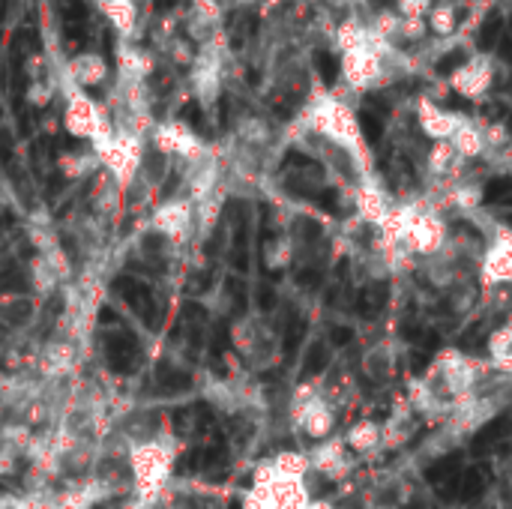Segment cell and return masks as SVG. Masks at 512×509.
Returning <instances> with one entry per match:
<instances>
[{"instance_id":"7a4b0ae2","label":"cell","mask_w":512,"mask_h":509,"mask_svg":"<svg viewBox=\"0 0 512 509\" xmlns=\"http://www.w3.org/2000/svg\"><path fill=\"white\" fill-rule=\"evenodd\" d=\"M60 87H63V96H66V105H63V126L72 138H81V141H90L99 144L105 141L114 129H111V120H108V111L81 87H75L63 72H60Z\"/></svg>"},{"instance_id":"3957f363","label":"cell","mask_w":512,"mask_h":509,"mask_svg":"<svg viewBox=\"0 0 512 509\" xmlns=\"http://www.w3.org/2000/svg\"><path fill=\"white\" fill-rule=\"evenodd\" d=\"M171 465H174L171 450L162 441H144L129 450V474H132L135 486L150 498H156L162 492V486L168 483Z\"/></svg>"},{"instance_id":"5bb4252c","label":"cell","mask_w":512,"mask_h":509,"mask_svg":"<svg viewBox=\"0 0 512 509\" xmlns=\"http://www.w3.org/2000/svg\"><path fill=\"white\" fill-rule=\"evenodd\" d=\"M363 372L372 384L378 387H387L393 378H396V357L390 351V345L384 342H375L366 354H363Z\"/></svg>"},{"instance_id":"7c38bea8","label":"cell","mask_w":512,"mask_h":509,"mask_svg":"<svg viewBox=\"0 0 512 509\" xmlns=\"http://www.w3.org/2000/svg\"><path fill=\"white\" fill-rule=\"evenodd\" d=\"M465 159L456 153V147L450 141H435L429 147V156H426V168L435 180H444V183H456L459 180V171H462Z\"/></svg>"},{"instance_id":"ac0fdd59","label":"cell","mask_w":512,"mask_h":509,"mask_svg":"<svg viewBox=\"0 0 512 509\" xmlns=\"http://www.w3.org/2000/svg\"><path fill=\"white\" fill-rule=\"evenodd\" d=\"M459 27H462L459 6L450 3V0H447V3H438V0H435L432 12L426 15V30H432V33L441 36V39H450V36L459 33Z\"/></svg>"},{"instance_id":"4fadbf2b","label":"cell","mask_w":512,"mask_h":509,"mask_svg":"<svg viewBox=\"0 0 512 509\" xmlns=\"http://www.w3.org/2000/svg\"><path fill=\"white\" fill-rule=\"evenodd\" d=\"M345 447L351 456H369L384 447V426L375 420H360L345 432Z\"/></svg>"},{"instance_id":"44dd1931","label":"cell","mask_w":512,"mask_h":509,"mask_svg":"<svg viewBox=\"0 0 512 509\" xmlns=\"http://www.w3.org/2000/svg\"><path fill=\"white\" fill-rule=\"evenodd\" d=\"M432 6H435V0H393V12L402 21H426Z\"/></svg>"},{"instance_id":"9c48e42d","label":"cell","mask_w":512,"mask_h":509,"mask_svg":"<svg viewBox=\"0 0 512 509\" xmlns=\"http://www.w3.org/2000/svg\"><path fill=\"white\" fill-rule=\"evenodd\" d=\"M417 120H420L423 135L435 144V141H450L453 132L462 126L465 114H456V111L438 105L435 99H420V105H417Z\"/></svg>"},{"instance_id":"d6986e66","label":"cell","mask_w":512,"mask_h":509,"mask_svg":"<svg viewBox=\"0 0 512 509\" xmlns=\"http://www.w3.org/2000/svg\"><path fill=\"white\" fill-rule=\"evenodd\" d=\"M159 51L168 57V63H174V66H192V60H195V48H192V42L189 39H183V36H174V39H168L165 45H159Z\"/></svg>"},{"instance_id":"30bf717a","label":"cell","mask_w":512,"mask_h":509,"mask_svg":"<svg viewBox=\"0 0 512 509\" xmlns=\"http://www.w3.org/2000/svg\"><path fill=\"white\" fill-rule=\"evenodd\" d=\"M156 72V54L138 42H117V75L129 81H147Z\"/></svg>"},{"instance_id":"ba28073f","label":"cell","mask_w":512,"mask_h":509,"mask_svg":"<svg viewBox=\"0 0 512 509\" xmlns=\"http://www.w3.org/2000/svg\"><path fill=\"white\" fill-rule=\"evenodd\" d=\"M63 75L81 87V90H90V87H99L111 78V63L99 54V51H78L66 60L63 66Z\"/></svg>"},{"instance_id":"277c9868","label":"cell","mask_w":512,"mask_h":509,"mask_svg":"<svg viewBox=\"0 0 512 509\" xmlns=\"http://www.w3.org/2000/svg\"><path fill=\"white\" fill-rule=\"evenodd\" d=\"M237 354L252 369H270L279 360V339L261 318H240L231 330Z\"/></svg>"},{"instance_id":"9a60e30c","label":"cell","mask_w":512,"mask_h":509,"mask_svg":"<svg viewBox=\"0 0 512 509\" xmlns=\"http://www.w3.org/2000/svg\"><path fill=\"white\" fill-rule=\"evenodd\" d=\"M36 321V303L24 294H3L0 297V324L6 330H21Z\"/></svg>"},{"instance_id":"5b68a950","label":"cell","mask_w":512,"mask_h":509,"mask_svg":"<svg viewBox=\"0 0 512 509\" xmlns=\"http://www.w3.org/2000/svg\"><path fill=\"white\" fill-rule=\"evenodd\" d=\"M147 141H150L159 153H165V156H171V159H180V162H189V159H195V156H201V153L210 150V147L198 138V132H195L189 123H183V120H162V123H156V126L150 129Z\"/></svg>"},{"instance_id":"e0dca14e","label":"cell","mask_w":512,"mask_h":509,"mask_svg":"<svg viewBox=\"0 0 512 509\" xmlns=\"http://www.w3.org/2000/svg\"><path fill=\"white\" fill-rule=\"evenodd\" d=\"M57 168L63 171V177L69 180H81V177H93L99 174V156L93 153V147H84V150H66L60 153L57 159Z\"/></svg>"},{"instance_id":"2e32d148","label":"cell","mask_w":512,"mask_h":509,"mask_svg":"<svg viewBox=\"0 0 512 509\" xmlns=\"http://www.w3.org/2000/svg\"><path fill=\"white\" fill-rule=\"evenodd\" d=\"M450 144L456 147V153H459L465 162L486 156V138H483V126H480V123H474V120H468V117H465V120H462V126L453 132Z\"/></svg>"},{"instance_id":"6da1fadb","label":"cell","mask_w":512,"mask_h":509,"mask_svg":"<svg viewBox=\"0 0 512 509\" xmlns=\"http://www.w3.org/2000/svg\"><path fill=\"white\" fill-rule=\"evenodd\" d=\"M300 129L333 144L342 150H351L366 159V141L363 129L357 123V114L351 111L348 102H342L333 93H318L300 114Z\"/></svg>"},{"instance_id":"ffe728a7","label":"cell","mask_w":512,"mask_h":509,"mask_svg":"<svg viewBox=\"0 0 512 509\" xmlns=\"http://www.w3.org/2000/svg\"><path fill=\"white\" fill-rule=\"evenodd\" d=\"M291 255H294V246H291V240H288V237H276V240H270V243H267V249H264V261H267V267H270V270H282V267H288Z\"/></svg>"},{"instance_id":"52a82bcc","label":"cell","mask_w":512,"mask_h":509,"mask_svg":"<svg viewBox=\"0 0 512 509\" xmlns=\"http://www.w3.org/2000/svg\"><path fill=\"white\" fill-rule=\"evenodd\" d=\"M492 84H495V63L486 54H474L450 72L453 93L465 99H483L492 90Z\"/></svg>"},{"instance_id":"7402d4cb","label":"cell","mask_w":512,"mask_h":509,"mask_svg":"<svg viewBox=\"0 0 512 509\" xmlns=\"http://www.w3.org/2000/svg\"><path fill=\"white\" fill-rule=\"evenodd\" d=\"M54 90H57V84H54L51 78L30 81V84H27V93H24V99H27L30 105H36V108H45V105L54 99Z\"/></svg>"},{"instance_id":"8fae6325","label":"cell","mask_w":512,"mask_h":509,"mask_svg":"<svg viewBox=\"0 0 512 509\" xmlns=\"http://www.w3.org/2000/svg\"><path fill=\"white\" fill-rule=\"evenodd\" d=\"M99 9H102V15L108 18V24L117 30V36H120V39L135 42L138 21H141L138 0H105V3H99Z\"/></svg>"},{"instance_id":"8992f818","label":"cell","mask_w":512,"mask_h":509,"mask_svg":"<svg viewBox=\"0 0 512 509\" xmlns=\"http://www.w3.org/2000/svg\"><path fill=\"white\" fill-rule=\"evenodd\" d=\"M480 279L486 291H501L512 285V228L498 225L480 258Z\"/></svg>"}]
</instances>
